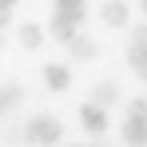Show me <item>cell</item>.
I'll use <instances>...</instances> for the list:
<instances>
[{
	"mask_svg": "<svg viewBox=\"0 0 147 147\" xmlns=\"http://www.w3.org/2000/svg\"><path fill=\"white\" fill-rule=\"evenodd\" d=\"M0 115H8V103H4V96H0Z\"/></svg>",
	"mask_w": 147,
	"mask_h": 147,
	"instance_id": "cell-11",
	"label": "cell"
},
{
	"mask_svg": "<svg viewBox=\"0 0 147 147\" xmlns=\"http://www.w3.org/2000/svg\"><path fill=\"white\" fill-rule=\"evenodd\" d=\"M0 44H4V36H0Z\"/></svg>",
	"mask_w": 147,
	"mask_h": 147,
	"instance_id": "cell-13",
	"label": "cell"
},
{
	"mask_svg": "<svg viewBox=\"0 0 147 147\" xmlns=\"http://www.w3.org/2000/svg\"><path fill=\"white\" fill-rule=\"evenodd\" d=\"M80 123H84L88 131L103 135V131H107V107H99V103H84V107H80Z\"/></svg>",
	"mask_w": 147,
	"mask_h": 147,
	"instance_id": "cell-4",
	"label": "cell"
},
{
	"mask_svg": "<svg viewBox=\"0 0 147 147\" xmlns=\"http://www.w3.org/2000/svg\"><path fill=\"white\" fill-rule=\"evenodd\" d=\"M127 60H131V68H135V76H139V80H147V48H139V44H131V56H127Z\"/></svg>",
	"mask_w": 147,
	"mask_h": 147,
	"instance_id": "cell-10",
	"label": "cell"
},
{
	"mask_svg": "<svg viewBox=\"0 0 147 147\" xmlns=\"http://www.w3.org/2000/svg\"><path fill=\"white\" fill-rule=\"evenodd\" d=\"M44 80H48L52 92H64V88L72 84V72H68L64 64H48V68H44Z\"/></svg>",
	"mask_w": 147,
	"mask_h": 147,
	"instance_id": "cell-9",
	"label": "cell"
},
{
	"mask_svg": "<svg viewBox=\"0 0 147 147\" xmlns=\"http://www.w3.org/2000/svg\"><path fill=\"white\" fill-rule=\"evenodd\" d=\"M16 40H20L28 52H36L40 44H44V28H40V24H32V20H24V24L16 28Z\"/></svg>",
	"mask_w": 147,
	"mask_h": 147,
	"instance_id": "cell-6",
	"label": "cell"
},
{
	"mask_svg": "<svg viewBox=\"0 0 147 147\" xmlns=\"http://www.w3.org/2000/svg\"><path fill=\"white\" fill-rule=\"evenodd\" d=\"M72 147H99V143H72Z\"/></svg>",
	"mask_w": 147,
	"mask_h": 147,
	"instance_id": "cell-12",
	"label": "cell"
},
{
	"mask_svg": "<svg viewBox=\"0 0 147 147\" xmlns=\"http://www.w3.org/2000/svg\"><path fill=\"white\" fill-rule=\"evenodd\" d=\"M80 20H84V0H56V16H52V36L68 44L76 32H80Z\"/></svg>",
	"mask_w": 147,
	"mask_h": 147,
	"instance_id": "cell-1",
	"label": "cell"
},
{
	"mask_svg": "<svg viewBox=\"0 0 147 147\" xmlns=\"http://www.w3.org/2000/svg\"><path fill=\"white\" fill-rule=\"evenodd\" d=\"M68 52H72L76 60H92V56H96V40L84 36V32H76L72 40H68Z\"/></svg>",
	"mask_w": 147,
	"mask_h": 147,
	"instance_id": "cell-8",
	"label": "cell"
},
{
	"mask_svg": "<svg viewBox=\"0 0 147 147\" xmlns=\"http://www.w3.org/2000/svg\"><path fill=\"white\" fill-rule=\"evenodd\" d=\"M99 16H103V20H107V24H127V4H123V0H103V4H99Z\"/></svg>",
	"mask_w": 147,
	"mask_h": 147,
	"instance_id": "cell-7",
	"label": "cell"
},
{
	"mask_svg": "<svg viewBox=\"0 0 147 147\" xmlns=\"http://www.w3.org/2000/svg\"><path fill=\"white\" fill-rule=\"evenodd\" d=\"M60 135H64V123L56 115H32L24 123V139L32 147H52V143H60Z\"/></svg>",
	"mask_w": 147,
	"mask_h": 147,
	"instance_id": "cell-2",
	"label": "cell"
},
{
	"mask_svg": "<svg viewBox=\"0 0 147 147\" xmlns=\"http://www.w3.org/2000/svg\"><path fill=\"white\" fill-rule=\"evenodd\" d=\"M115 99H119V84L115 80H99L92 88V103H99V107H111Z\"/></svg>",
	"mask_w": 147,
	"mask_h": 147,
	"instance_id": "cell-5",
	"label": "cell"
},
{
	"mask_svg": "<svg viewBox=\"0 0 147 147\" xmlns=\"http://www.w3.org/2000/svg\"><path fill=\"white\" fill-rule=\"evenodd\" d=\"M123 139H127L131 147H147V99H135V103H127Z\"/></svg>",
	"mask_w": 147,
	"mask_h": 147,
	"instance_id": "cell-3",
	"label": "cell"
}]
</instances>
